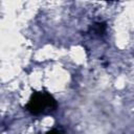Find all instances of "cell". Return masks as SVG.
<instances>
[{
  "label": "cell",
  "mask_w": 134,
  "mask_h": 134,
  "mask_svg": "<svg viewBox=\"0 0 134 134\" xmlns=\"http://www.w3.org/2000/svg\"><path fill=\"white\" fill-rule=\"evenodd\" d=\"M58 103L53 96L47 91H36L31 94L25 109L32 115L47 114L55 111Z\"/></svg>",
  "instance_id": "6da1fadb"
},
{
  "label": "cell",
  "mask_w": 134,
  "mask_h": 134,
  "mask_svg": "<svg viewBox=\"0 0 134 134\" xmlns=\"http://www.w3.org/2000/svg\"><path fill=\"white\" fill-rule=\"evenodd\" d=\"M46 134H61V133H60V131H59V130H57V129H52V130L48 131Z\"/></svg>",
  "instance_id": "3957f363"
},
{
  "label": "cell",
  "mask_w": 134,
  "mask_h": 134,
  "mask_svg": "<svg viewBox=\"0 0 134 134\" xmlns=\"http://www.w3.org/2000/svg\"><path fill=\"white\" fill-rule=\"evenodd\" d=\"M93 31L97 35H104L105 31H106V24L103 23V22H98V23H95L93 25Z\"/></svg>",
  "instance_id": "7a4b0ae2"
}]
</instances>
